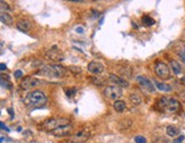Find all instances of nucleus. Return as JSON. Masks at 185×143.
Returning <instances> with one entry per match:
<instances>
[{
  "label": "nucleus",
  "instance_id": "f257e3e1",
  "mask_svg": "<svg viewBox=\"0 0 185 143\" xmlns=\"http://www.w3.org/2000/svg\"><path fill=\"white\" fill-rule=\"evenodd\" d=\"M47 102V97L46 94L41 91H32L26 94L24 98V103L26 107L31 108H38V107L43 106Z\"/></svg>",
  "mask_w": 185,
  "mask_h": 143
},
{
  "label": "nucleus",
  "instance_id": "f03ea898",
  "mask_svg": "<svg viewBox=\"0 0 185 143\" xmlns=\"http://www.w3.org/2000/svg\"><path fill=\"white\" fill-rule=\"evenodd\" d=\"M159 109L165 112H169V114H174V112H177L180 108V101L175 99V98H170V97H162L160 98L157 102Z\"/></svg>",
  "mask_w": 185,
  "mask_h": 143
},
{
  "label": "nucleus",
  "instance_id": "7ed1b4c3",
  "mask_svg": "<svg viewBox=\"0 0 185 143\" xmlns=\"http://www.w3.org/2000/svg\"><path fill=\"white\" fill-rule=\"evenodd\" d=\"M64 67H62L61 65H46L39 69L38 74L43 76H48V77H62L64 75Z\"/></svg>",
  "mask_w": 185,
  "mask_h": 143
},
{
  "label": "nucleus",
  "instance_id": "20e7f679",
  "mask_svg": "<svg viewBox=\"0 0 185 143\" xmlns=\"http://www.w3.org/2000/svg\"><path fill=\"white\" fill-rule=\"evenodd\" d=\"M71 124L70 120L67 118H61V117H57V118H49V119L45 120L41 125V128L48 132H53L54 129L62 127V126H65V125Z\"/></svg>",
  "mask_w": 185,
  "mask_h": 143
},
{
  "label": "nucleus",
  "instance_id": "39448f33",
  "mask_svg": "<svg viewBox=\"0 0 185 143\" xmlns=\"http://www.w3.org/2000/svg\"><path fill=\"white\" fill-rule=\"evenodd\" d=\"M154 72L156 74L161 80H169L170 79V69L168 65L162 63V61H157L154 65Z\"/></svg>",
  "mask_w": 185,
  "mask_h": 143
},
{
  "label": "nucleus",
  "instance_id": "423d86ee",
  "mask_svg": "<svg viewBox=\"0 0 185 143\" xmlns=\"http://www.w3.org/2000/svg\"><path fill=\"white\" fill-rule=\"evenodd\" d=\"M104 96L106 98H109V99H113V100H118L120 98L122 97V89L117 86V85H111V86H106L104 89Z\"/></svg>",
  "mask_w": 185,
  "mask_h": 143
},
{
  "label": "nucleus",
  "instance_id": "0eeeda50",
  "mask_svg": "<svg viewBox=\"0 0 185 143\" xmlns=\"http://www.w3.org/2000/svg\"><path fill=\"white\" fill-rule=\"evenodd\" d=\"M41 84H43L41 80H38L36 77H24L21 82V88L24 90H31V89L37 88Z\"/></svg>",
  "mask_w": 185,
  "mask_h": 143
},
{
  "label": "nucleus",
  "instance_id": "6e6552de",
  "mask_svg": "<svg viewBox=\"0 0 185 143\" xmlns=\"http://www.w3.org/2000/svg\"><path fill=\"white\" fill-rule=\"evenodd\" d=\"M136 80H137L138 85H139L144 91L150 92V93L156 91V86L152 84V82L147 79V77H145V76H137V79Z\"/></svg>",
  "mask_w": 185,
  "mask_h": 143
},
{
  "label": "nucleus",
  "instance_id": "1a4fd4ad",
  "mask_svg": "<svg viewBox=\"0 0 185 143\" xmlns=\"http://www.w3.org/2000/svg\"><path fill=\"white\" fill-rule=\"evenodd\" d=\"M90 136L89 131L87 129H81V131H78L71 138V142L72 143H85Z\"/></svg>",
  "mask_w": 185,
  "mask_h": 143
},
{
  "label": "nucleus",
  "instance_id": "9d476101",
  "mask_svg": "<svg viewBox=\"0 0 185 143\" xmlns=\"http://www.w3.org/2000/svg\"><path fill=\"white\" fill-rule=\"evenodd\" d=\"M73 131V125L69 124L65 125V126H62V127H58V128L54 129L52 132V134L54 136H57V138H63V136H67V135H70Z\"/></svg>",
  "mask_w": 185,
  "mask_h": 143
},
{
  "label": "nucleus",
  "instance_id": "9b49d317",
  "mask_svg": "<svg viewBox=\"0 0 185 143\" xmlns=\"http://www.w3.org/2000/svg\"><path fill=\"white\" fill-rule=\"evenodd\" d=\"M109 79L112 83H114L117 86H119V88H128L129 86V82L127 80L123 79V77H119V76H117V75L114 74H110Z\"/></svg>",
  "mask_w": 185,
  "mask_h": 143
},
{
  "label": "nucleus",
  "instance_id": "f8f14e48",
  "mask_svg": "<svg viewBox=\"0 0 185 143\" xmlns=\"http://www.w3.org/2000/svg\"><path fill=\"white\" fill-rule=\"evenodd\" d=\"M46 56H47L49 59L55 60V61H61L63 60V55L61 54V51L58 50L57 47H53L50 50H48L46 52Z\"/></svg>",
  "mask_w": 185,
  "mask_h": 143
},
{
  "label": "nucleus",
  "instance_id": "ddd939ff",
  "mask_svg": "<svg viewBox=\"0 0 185 143\" xmlns=\"http://www.w3.org/2000/svg\"><path fill=\"white\" fill-rule=\"evenodd\" d=\"M88 70L93 74L98 75L104 72V66H103V64H101L100 61H91L88 64Z\"/></svg>",
  "mask_w": 185,
  "mask_h": 143
},
{
  "label": "nucleus",
  "instance_id": "4468645a",
  "mask_svg": "<svg viewBox=\"0 0 185 143\" xmlns=\"http://www.w3.org/2000/svg\"><path fill=\"white\" fill-rule=\"evenodd\" d=\"M16 26H17V28H19V31L28 32L29 30L31 28V23H30L29 21H19L17 24H16Z\"/></svg>",
  "mask_w": 185,
  "mask_h": 143
},
{
  "label": "nucleus",
  "instance_id": "2eb2a0df",
  "mask_svg": "<svg viewBox=\"0 0 185 143\" xmlns=\"http://www.w3.org/2000/svg\"><path fill=\"white\" fill-rule=\"evenodd\" d=\"M167 132V135L168 136H171V138H175L177 135H180V129L177 127V126H174V125H170V126H168L166 129Z\"/></svg>",
  "mask_w": 185,
  "mask_h": 143
},
{
  "label": "nucleus",
  "instance_id": "dca6fc26",
  "mask_svg": "<svg viewBox=\"0 0 185 143\" xmlns=\"http://www.w3.org/2000/svg\"><path fill=\"white\" fill-rule=\"evenodd\" d=\"M170 68H171V70L174 72V74H176V75H180V73H182V70H183L180 64L178 61H176V60H171L170 61Z\"/></svg>",
  "mask_w": 185,
  "mask_h": 143
},
{
  "label": "nucleus",
  "instance_id": "f3484780",
  "mask_svg": "<svg viewBox=\"0 0 185 143\" xmlns=\"http://www.w3.org/2000/svg\"><path fill=\"white\" fill-rule=\"evenodd\" d=\"M154 85H156L160 91H165V92H169V91H171L170 85L162 83V82H159V81H154Z\"/></svg>",
  "mask_w": 185,
  "mask_h": 143
},
{
  "label": "nucleus",
  "instance_id": "a211bd4d",
  "mask_svg": "<svg viewBox=\"0 0 185 143\" xmlns=\"http://www.w3.org/2000/svg\"><path fill=\"white\" fill-rule=\"evenodd\" d=\"M0 18H1V22L5 25H12L13 24V17L8 13H2L1 16H0Z\"/></svg>",
  "mask_w": 185,
  "mask_h": 143
},
{
  "label": "nucleus",
  "instance_id": "6ab92c4d",
  "mask_svg": "<svg viewBox=\"0 0 185 143\" xmlns=\"http://www.w3.org/2000/svg\"><path fill=\"white\" fill-rule=\"evenodd\" d=\"M113 108L115 109V111L121 112V111H123L126 109V103H125V101L117 100V101H114V103H113Z\"/></svg>",
  "mask_w": 185,
  "mask_h": 143
},
{
  "label": "nucleus",
  "instance_id": "aec40b11",
  "mask_svg": "<svg viewBox=\"0 0 185 143\" xmlns=\"http://www.w3.org/2000/svg\"><path fill=\"white\" fill-rule=\"evenodd\" d=\"M142 22H143V24H144L145 26H152V25H154V24H156L154 19L152 18V17H150V16H147V15L143 16Z\"/></svg>",
  "mask_w": 185,
  "mask_h": 143
},
{
  "label": "nucleus",
  "instance_id": "412c9836",
  "mask_svg": "<svg viewBox=\"0 0 185 143\" xmlns=\"http://www.w3.org/2000/svg\"><path fill=\"white\" fill-rule=\"evenodd\" d=\"M129 99H130V101L133 102V105H135V106L141 105V102H142L141 97H139L138 94H136V93H132V94H130V97H129Z\"/></svg>",
  "mask_w": 185,
  "mask_h": 143
},
{
  "label": "nucleus",
  "instance_id": "4be33fe9",
  "mask_svg": "<svg viewBox=\"0 0 185 143\" xmlns=\"http://www.w3.org/2000/svg\"><path fill=\"white\" fill-rule=\"evenodd\" d=\"M8 76L7 75H1V85L4 86V88H7V89H10V83L9 81H8V79H7Z\"/></svg>",
  "mask_w": 185,
  "mask_h": 143
},
{
  "label": "nucleus",
  "instance_id": "5701e85b",
  "mask_svg": "<svg viewBox=\"0 0 185 143\" xmlns=\"http://www.w3.org/2000/svg\"><path fill=\"white\" fill-rule=\"evenodd\" d=\"M134 141H135L136 143H147L146 138H144V136H142V135H137V136H135Z\"/></svg>",
  "mask_w": 185,
  "mask_h": 143
},
{
  "label": "nucleus",
  "instance_id": "b1692460",
  "mask_svg": "<svg viewBox=\"0 0 185 143\" xmlns=\"http://www.w3.org/2000/svg\"><path fill=\"white\" fill-rule=\"evenodd\" d=\"M65 92H67V97L71 98V97H73V94H74V93L77 92V90H76V89H70V90H67Z\"/></svg>",
  "mask_w": 185,
  "mask_h": 143
},
{
  "label": "nucleus",
  "instance_id": "393cba45",
  "mask_svg": "<svg viewBox=\"0 0 185 143\" xmlns=\"http://www.w3.org/2000/svg\"><path fill=\"white\" fill-rule=\"evenodd\" d=\"M93 83L97 84V85H103V81L100 77H93Z\"/></svg>",
  "mask_w": 185,
  "mask_h": 143
},
{
  "label": "nucleus",
  "instance_id": "a878e982",
  "mask_svg": "<svg viewBox=\"0 0 185 143\" xmlns=\"http://www.w3.org/2000/svg\"><path fill=\"white\" fill-rule=\"evenodd\" d=\"M184 136L183 135H180V136H178V138H176L174 141H173V143H183V141H184Z\"/></svg>",
  "mask_w": 185,
  "mask_h": 143
},
{
  "label": "nucleus",
  "instance_id": "bb28decb",
  "mask_svg": "<svg viewBox=\"0 0 185 143\" xmlns=\"http://www.w3.org/2000/svg\"><path fill=\"white\" fill-rule=\"evenodd\" d=\"M14 76L16 77V79H21L22 76H23V73H22V70H15L14 72Z\"/></svg>",
  "mask_w": 185,
  "mask_h": 143
},
{
  "label": "nucleus",
  "instance_id": "cd10ccee",
  "mask_svg": "<svg viewBox=\"0 0 185 143\" xmlns=\"http://www.w3.org/2000/svg\"><path fill=\"white\" fill-rule=\"evenodd\" d=\"M70 69H71L72 72H74V73H77V74H78V73H81V68H80V67H76V66H71V67H70Z\"/></svg>",
  "mask_w": 185,
  "mask_h": 143
},
{
  "label": "nucleus",
  "instance_id": "c85d7f7f",
  "mask_svg": "<svg viewBox=\"0 0 185 143\" xmlns=\"http://www.w3.org/2000/svg\"><path fill=\"white\" fill-rule=\"evenodd\" d=\"M178 55H180V57L182 58V60L185 63V49H182V50L178 52Z\"/></svg>",
  "mask_w": 185,
  "mask_h": 143
},
{
  "label": "nucleus",
  "instance_id": "c756f323",
  "mask_svg": "<svg viewBox=\"0 0 185 143\" xmlns=\"http://www.w3.org/2000/svg\"><path fill=\"white\" fill-rule=\"evenodd\" d=\"M6 9H8V5L7 4H5V1H1V10H2V13H4V10Z\"/></svg>",
  "mask_w": 185,
  "mask_h": 143
},
{
  "label": "nucleus",
  "instance_id": "7c9ffc66",
  "mask_svg": "<svg viewBox=\"0 0 185 143\" xmlns=\"http://www.w3.org/2000/svg\"><path fill=\"white\" fill-rule=\"evenodd\" d=\"M0 126H1V129H6V131H7V132H9V128H8V127H7V126H5V124H4V123H2V122H1V123H0Z\"/></svg>",
  "mask_w": 185,
  "mask_h": 143
},
{
  "label": "nucleus",
  "instance_id": "2f4dec72",
  "mask_svg": "<svg viewBox=\"0 0 185 143\" xmlns=\"http://www.w3.org/2000/svg\"><path fill=\"white\" fill-rule=\"evenodd\" d=\"M76 31H77V33H80V34H82L84 33V28H76Z\"/></svg>",
  "mask_w": 185,
  "mask_h": 143
},
{
  "label": "nucleus",
  "instance_id": "473e14b6",
  "mask_svg": "<svg viewBox=\"0 0 185 143\" xmlns=\"http://www.w3.org/2000/svg\"><path fill=\"white\" fill-rule=\"evenodd\" d=\"M180 99H182V100L185 102V91H184V92H180Z\"/></svg>",
  "mask_w": 185,
  "mask_h": 143
},
{
  "label": "nucleus",
  "instance_id": "72a5a7b5",
  "mask_svg": "<svg viewBox=\"0 0 185 143\" xmlns=\"http://www.w3.org/2000/svg\"><path fill=\"white\" fill-rule=\"evenodd\" d=\"M0 67H1V68H0V69H1V72H4V70H5V69L7 68L5 64H1V65H0Z\"/></svg>",
  "mask_w": 185,
  "mask_h": 143
},
{
  "label": "nucleus",
  "instance_id": "f704fd0d",
  "mask_svg": "<svg viewBox=\"0 0 185 143\" xmlns=\"http://www.w3.org/2000/svg\"><path fill=\"white\" fill-rule=\"evenodd\" d=\"M180 81H182V82H183V83L185 84V76H184V77H183V79H182V80H180Z\"/></svg>",
  "mask_w": 185,
  "mask_h": 143
}]
</instances>
